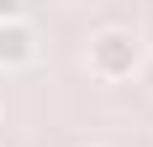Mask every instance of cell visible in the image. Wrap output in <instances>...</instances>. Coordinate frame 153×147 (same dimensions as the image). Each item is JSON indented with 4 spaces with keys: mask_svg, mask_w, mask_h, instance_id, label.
I'll return each instance as SVG.
<instances>
[{
    "mask_svg": "<svg viewBox=\"0 0 153 147\" xmlns=\"http://www.w3.org/2000/svg\"><path fill=\"white\" fill-rule=\"evenodd\" d=\"M137 74H143V84H148V95H153V58H143V68H137Z\"/></svg>",
    "mask_w": 153,
    "mask_h": 147,
    "instance_id": "cell-3",
    "label": "cell"
},
{
    "mask_svg": "<svg viewBox=\"0 0 153 147\" xmlns=\"http://www.w3.org/2000/svg\"><path fill=\"white\" fill-rule=\"evenodd\" d=\"M85 63H90V74L106 79V84L132 79V74L143 68V37L132 26H100L90 37V47H85Z\"/></svg>",
    "mask_w": 153,
    "mask_h": 147,
    "instance_id": "cell-1",
    "label": "cell"
},
{
    "mask_svg": "<svg viewBox=\"0 0 153 147\" xmlns=\"http://www.w3.org/2000/svg\"><path fill=\"white\" fill-rule=\"evenodd\" d=\"M37 58V37L27 21H0V68H21Z\"/></svg>",
    "mask_w": 153,
    "mask_h": 147,
    "instance_id": "cell-2",
    "label": "cell"
}]
</instances>
